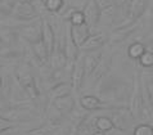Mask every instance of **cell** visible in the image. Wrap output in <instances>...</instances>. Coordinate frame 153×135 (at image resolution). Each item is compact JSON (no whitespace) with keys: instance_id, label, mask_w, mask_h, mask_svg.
I'll use <instances>...</instances> for the list:
<instances>
[{"instance_id":"6da1fadb","label":"cell","mask_w":153,"mask_h":135,"mask_svg":"<svg viewBox=\"0 0 153 135\" xmlns=\"http://www.w3.org/2000/svg\"><path fill=\"white\" fill-rule=\"evenodd\" d=\"M16 79L21 88L26 91V94L31 99H37L40 95V90L36 84V77L28 68L25 67H17L16 70Z\"/></svg>"},{"instance_id":"7a4b0ae2","label":"cell","mask_w":153,"mask_h":135,"mask_svg":"<svg viewBox=\"0 0 153 135\" xmlns=\"http://www.w3.org/2000/svg\"><path fill=\"white\" fill-rule=\"evenodd\" d=\"M21 36L30 45H33L41 40V19L37 23H28L21 28Z\"/></svg>"},{"instance_id":"3957f363","label":"cell","mask_w":153,"mask_h":135,"mask_svg":"<svg viewBox=\"0 0 153 135\" xmlns=\"http://www.w3.org/2000/svg\"><path fill=\"white\" fill-rule=\"evenodd\" d=\"M143 95L142 89H140V80L135 76L134 85H133V93H131V100H130V111L133 112L134 116H139L140 112L143 111Z\"/></svg>"},{"instance_id":"277c9868","label":"cell","mask_w":153,"mask_h":135,"mask_svg":"<svg viewBox=\"0 0 153 135\" xmlns=\"http://www.w3.org/2000/svg\"><path fill=\"white\" fill-rule=\"evenodd\" d=\"M65 44H54V49L53 53L49 57V62H50V67L54 71L58 70H65V67L67 65V57L65 54V49H63Z\"/></svg>"},{"instance_id":"5b68a950","label":"cell","mask_w":153,"mask_h":135,"mask_svg":"<svg viewBox=\"0 0 153 135\" xmlns=\"http://www.w3.org/2000/svg\"><path fill=\"white\" fill-rule=\"evenodd\" d=\"M41 41L46 48V50H48L49 57H50V54L53 53V49H54V44H56V35H54L53 27L50 26L48 19L45 18L41 19Z\"/></svg>"},{"instance_id":"8992f818","label":"cell","mask_w":153,"mask_h":135,"mask_svg":"<svg viewBox=\"0 0 153 135\" xmlns=\"http://www.w3.org/2000/svg\"><path fill=\"white\" fill-rule=\"evenodd\" d=\"M82 13H84V18H85V24H86L89 28H93L99 22L100 10H99V8H98V4L95 0H89L86 7L84 8Z\"/></svg>"},{"instance_id":"52a82bcc","label":"cell","mask_w":153,"mask_h":135,"mask_svg":"<svg viewBox=\"0 0 153 135\" xmlns=\"http://www.w3.org/2000/svg\"><path fill=\"white\" fill-rule=\"evenodd\" d=\"M71 86L72 89L76 90V93H79L81 90V85H82V81H84V77H85V72H84V66H82V57H80L79 59H76L75 65H74V68L71 71Z\"/></svg>"},{"instance_id":"ba28073f","label":"cell","mask_w":153,"mask_h":135,"mask_svg":"<svg viewBox=\"0 0 153 135\" xmlns=\"http://www.w3.org/2000/svg\"><path fill=\"white\" fill-rule=\"evenodd\" d=\"M13 12H14L16 18L26 21V22L35 21L36 16H37V12L35 8L32 7V4H27V3H18L17 5H14Z\"/></svg>"},{"instance_id":"9c48e42d","label":"cell","mask_w":153,"mask_h":135,"mask_svg":"<svg viewBox=\"0 0 153 135\" xmlns=\"http://www.w3.org/2000/svg\"><path fill=\"white\" fill-rule=\"evenodd\" d=\"M68 32H70V36L72 41L75 43V45L80 48L89 36H90V28H89L86 24L82 23V24H79V26H72L68 28Z\"/></svg>"},{"instance_id":"30bf717a","label":"cell","mask_w":153,"mask_h":135,"mask_svg":"<svg viewBox=\"0 0 153 135\" xmlns=\"http://www.w3.org/2000/svg\"><path fill=\"white\" fill-rule=\"evenodd\" d=\"M138 26L137 23H131V24H127V26H122L120 27L118 30L114 31L111 37H109V43L111 44H120L122 41H125L126 39H129L130 35H133V33L138 30Z\"/></svg>"},{"instance_id":"8fae6325","label":"cell","mask_w":153,"mask_h":135,"mask_svg":"<svg viewBox=\"0 0 153 135\" xmlns=\"http://www.w3.org/2000/svg\"><path fill=\"white\" fill-rule=\"evenodd\" d=\"M105 41H107V36L104 33L90 35L79 49L84 50V52H94V50H99L105 44Z\"/></svg>"},{"instance_id":"7c38bea8","label":"cell","mask_w":153,"mask_h":135,"mask_svg":"<svg viewBox=\"0 0 153 135\" xmlns=\"http://www.w3.org/2000/svg\"><path fill=\"white\" fill-rule=\"evenodd\" d=\"M102 58V54L97 50L94 52H89V54H86L85 57H82V66H84V72H85V76H91L93 71L95 70L97 65L99 63Z\"/></svg>"},{"instance_id":"4fadbf2b","label":"cell","mask_w":153,"mask_h":135,"mask_svg":"<svg viewBox=\"0 0 153 135\" xmlns=\"http://www.w3.org/2000/svg\"><path fill=\"white\" fill-rule=\"evenodd\" d=\"M54 108L58 109L61 113H70L75 108V99L71 95L57 98L54 99Z\"/></svg>"},{"instance_id":"5bb4252c","label":"cell","mask_w":153,"mask_h":135,"mask_svg":"<svg viewBox=\"0 0 153 135\" xmlns=\"http://www.w3.org/2000/svg\"><path fill=\"white\" fill-rule=\"evenodd\" d=\"M80 105L85 111H99L102 108V100L95 95H84L80 98Z\"/></svg>"},{"instance_id":"9a60e30c","label":"cell","mask_w":153,"mask_h":135,"mask_svg":"<svg viewBox=\"0 0 153 135\" xmlns=\"http://www.w3.org/2000/svg\"><path fill=\"white\" fill-rule=\"evenodd\" d=\"M71 91H72V86L70 82H59L56 84L52 89H50V99H57V98H62V96H67V95H71Z\"/></svg>"},{"instance_id":"2e32d148","label":"cell","mask_w":153,"mask_h":135,"mask_svg":"<svg viewBox=\"0 0 153 135\" xmlns=\"http://www.w3.org/2000/svg\"><path fill=\"white\" fill-rule=\"evenodd\" d=\"M144 9H146V1H144V0H133V3H131L129 7L130 21L127 22V24L134 23L135 21L143 14Z\"/></svg>"},{"instance_id":"e0dca14e","label":"cell","mask_w":153,"mask_h":135,"mask_svg":"<svg viewBox=\"0 0 153 135\" xmlns=\"http://www.w3.org/2000/svg\"><path fill=\"white\" fill-rule=\"evenodd\" d=\"M18 31L13 30V28H5V30H1L0 31V39H1L3 44L5 43L8 45H13L17 43V40H18Z\"/></svg>"},{"instance_id":"ac0fdd59","label":"cell","mask_w":153,"mask_h":135,"mask_svg":"<svg viewBox=\"0 0 153 135\" xmlns=\"http://www.w3.org/2000/svg\"><path fill=\"white\" fill-rule=\"evenodd\" d=\"M32 46V52L35 53V56L39 58V59L42 62V63H46L49 61V53H48V50H46V48L44 46V44H42V41L40 40L39 43H36V44H33L31 45Z\"/></svg>"},{"instance_id":"d6986e66","label":"cell","mask_w":153,"mask_h":135,"mask_svg":"<svg viewBox=\"0 0 153 135\" xmlns=\"http://www.w3.org/2000/svg\"><path fill=\"white\" fill-rule=\"evenodd\" d=\"M95 128L98 129V131H102L105 134V133L111 131L114 126L109 117H99V119H97V121H95Z\"/></svg>"},{"instance_id":"ffe728a7","label":"cell","mask_w":153,"mask_h":135,"mask_svg":"<svg viewBox=\"0 0 153 135\" xmlns=\"http://www.w3.org/2000/svg\"><path fill=\"white\" fill-rule=\"evenodd\" d=\"M146 52V46H144L142 43H133L129 49H127V56H129L131 59H139V57Z\"/></svg>"},{"instance_id":"44dd1931","label":"cell","mask_w":153,"mask_h":135,"mask_svg":"<svg viewBox=\"0 0 153 135\" xmlns=\"http://www.w3.org/2000/svg\"><path fill=\"white\" fill-rule=\"evenodd\" d=\"M109 66H111V59H109V58H108V59H105V58L102 57L100 61H99V63H98L97 67H95V70L93 71V73H95V79H97V77L99 79L100 76L105 72V68H107V70L109 68ZM93 73H91V75H93Z\"/></svg>"},{"instance_id":"7402d4cb","label":"cell","mask_w":153,"mask_h":135,"mask_svg":"<svg viewBox=\"0 0 153 135\" xmlns=\"http://www.w3.org/2000/svg\"><path fill=\"white\" fill-rule=\"evenodd\" d=\"M139 63L140 66L144 67V68H151L153 66V53L152 50H146L142 56L139 57Z\"/></svg>"},{"instance_id":"603a6c76","label":"cell","mask_w":153,"mask_h":135,"mask_svg":"<svg viewBox=\"0 0 153 135\" xmlns=\"http://www.w3.org/2000/svg\"><path fill=\"white\" fill-rule=\"evenodd\" d=\"M70 23L72 26H79V24L85 23V18H84V13L82 10H74L68 17Z\"/></svg>"},{"instance_id":"cb8c5ba5","label":"cell","mask_w":153,"mask_h":135,"mask_svg":"<svg viewBox=\"0 0 153 135\" xmlns=\"http://www.w3.org/2000/svg\"><path fill=\"white\" fill-rule=\"evenodd\" d=\"M133 135H153V128L148 124H140L134 129Z\"/></svg>"},{"instance_id":"d4e9b609","label":"cell","mask_w":153,"mask_h":135,"mask_svg":"<svg viewBox=\"0 0 153 135\" xmlns=\"http://www.w3.org/2000/svg\"><path fill=\"white\" fill-rule=\"evenodd\" d=\"M63 7V0H45V9L49 12H58Z\"/></svg>"},{"instance_id":"484cf974","label":"cell","mask_w":153,"mask_h":135,"mask_svg":"<svg viewBox=\"0 0 153 135\" xmlns=\"http://www.w3.org/2000/svg\"><path fill=\"white\" fill-rule=\"evenodd\" d=\"M13 3L12 0H0V13L3 16H8L13 12Z\"/></svg>"},{"instance_id":"4316f807","label":"cell","mask_w":153,"mask_h":135,"mask_svg":"<svg viewBox=\"0 0 153 135\" xmlns=\"http://www.w3.org/2000/svg\"><path fill=\"white\" fill-rule=\"evenodd\" d=\"M14 128V122L8 120V119H4V117H0V133H4V131H8V130L13 129Z\"/></svg>"},{"instance_id":"83f0119b","label":"cell","mask_w":153,"mask_h":135,"mask_svg":"<svg viewBox=\"0 0 153 135\" xmlns=\"http://www.w3.org/2000/svg\"><path fill=\"white\" fill-rule=\"evenodd\" d=\"M53 130L50 128H42V129H37L35 131H32L31 135H50Z\"/></svg>"},{"instance_id":"f1b7e54d","label":"cell","mask_w":153,"mask_h":135,"mask_svg":"<svg viewBox=\"0 0 153 135\" xmlns=\"http://www.w3.org/2000/svg\"><path fill=\"white\" fill-rule=\"evenodd\" d=\"M3 98V76L0 75V99Z\"/></svg>"},{"instance_id":"f546056e","label":"cell","mask_w":153,"mask_h":135,"mask_svg":"<svg viewBox=\"0 0 153 135\" xmlns=\"http://www.w3.org/2000/svg\"><path fill=\"white\" fill-rule=\"evenodd\" d=\"M33 0H18V3H27V4H31Z\"/></svg>"},{"instance_id":"4dcf8cb0","label":"cell","mask_w":153,"mask_h":135,"mask_svg":"<svg viewBox=\"0 0 153 135\" xmlns=\"http://www.w3.org/2000/svg\"><path fill=\"white\" fill-rule=\"evenodd\" d=\"M113 135H124V134H122V131H120V130H116V133H114Z\"/></svg>"},{"instance_id":"1f68e13d","label":"cell","mask_w":153,"mask_h":135,"mask_svg":"<svg viewBox=\"0 0 153 135\" xmlns=\"http://www.w3.org/2000/svg\"><path fill=\"white\" fill-rule=\"evenodd\" d=\"M93 135H105V134H104V133H102V131H95Z\"/></svg>"},{"instance_id":"d6a6232c","label":"cell","mask_w":153,"mask_h":135,"mask_svg":"<svg viewBox=\"0 0 153 135\" xmlns=\"http://www.w3.org/2000/svg\"><path fill=\"white\" fill-rule=\"evenodd\" d=\"M1 45H3V41H1V39H0V48H1Z\"/></svg>"}]
</instances>
